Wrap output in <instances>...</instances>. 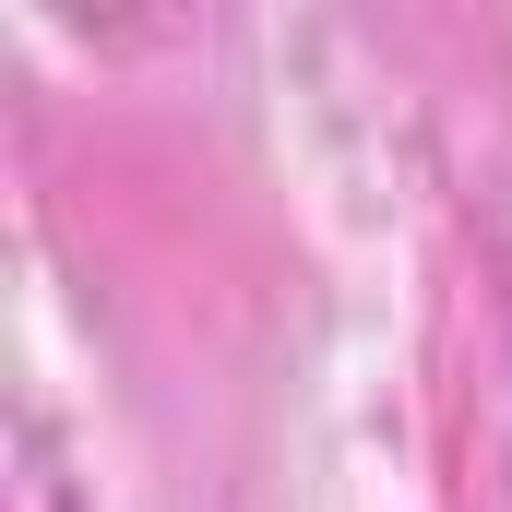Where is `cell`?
I'll list each match as a JSON object with an SVG mask.
<instances>
[{"mask_svg":"<svg viewBox=\"0 0 512 512\" xmlns=\"http://www.w3.org/2000/svg\"><path fill=\"white\" fill-rule=\"evenodd\" d=\"M72 24H131V12H179V0H60Z\"/></svg>","mask_w":512,"mask_h":512,"instance_id":"cell-1","label":"cell"}]
</instances>
